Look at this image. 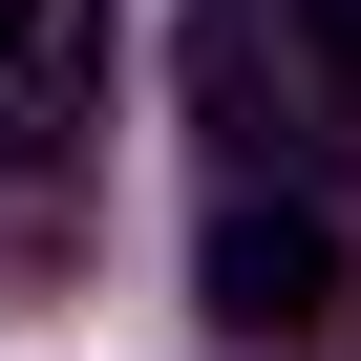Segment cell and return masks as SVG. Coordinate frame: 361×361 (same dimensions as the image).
Returning <instances> with one entry per match:
<instances>
[{
	"instance_id": "cell-1",
	"label": "cell",
	"mask_w": 361,
	"mask_h": 361,
	"mask_svg": "<svg viewBox=\"0 0 361 361\" xmlns=\"http://www.w3.org/2000/svg\"><path fill=\"white\" fill-rule=\"evenodd\" d=\"M192 128L255 170H361V0H192Z\"/></svg>"
},
{
	"instance_id": "cell-2",
	"label": "cell",
	"mask_w": 361,
	"mask_h": 361,
	"mask_svg": "<svg viewBox=\"0 0 361 361\" xmlns=\"http://www.w3.org/2000/svg\"><path fill=\"white\" fill-rule=\"evenodd\" d=\"M192 276H213L234 340H319V319H340V213H319V192H234Z\"/></svg>"
},
{
	"instance_id": "cell-3",
	"label": "cell",
	"mask_w": 361,
	"mask_h": 361,
	"mask_svg": "<svg viewBox=\"0 0 361 361\" xmlns=\"http://www.w3.org/2000/svg\"><path fill=\"white\" fill-rule=\"evenodd\" d=\"M106 106V0H0V170H43Z\"/></svg>"
}]
</instances>
